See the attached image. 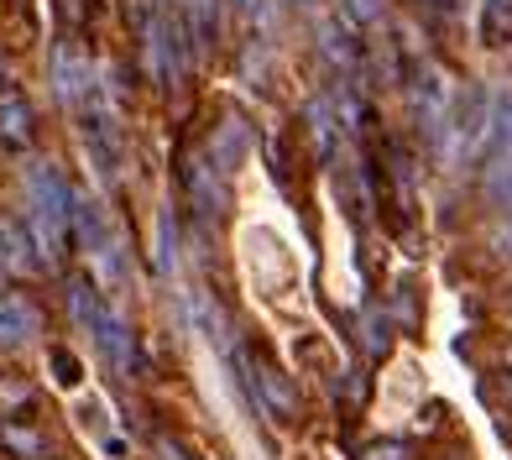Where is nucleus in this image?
<instances>
[{
  "label": "nucleus",
  "mask_w": 512,
  "mask_h": 460,
  "mask_svg": "<svg viewBox=\"0 0 512 460\" xmlns=\"http://www.w3.org/2000/svg\"><path fill=\"white\" fill-rule=\"evenodd\" d=\"M0 136H6L11 147H27L32 142V105L21 89H0Z\"/></svg>",
  "instance_id": "1"
}]
</instances>
